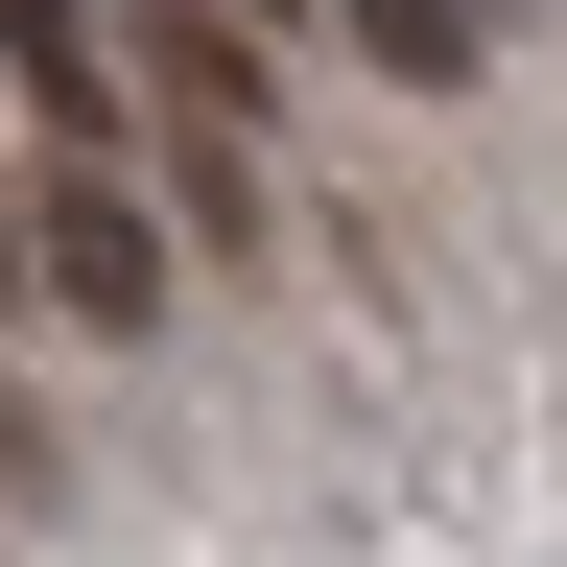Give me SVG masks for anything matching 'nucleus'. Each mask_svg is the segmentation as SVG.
<instances>
[{
    "label": "nucleus",
    "instance_id": "f03ea898",
    "mask_svg": "<svg viewBox=\"0 0 567 567\" xmlns=\"http://www.w3.org/2000/svg\"><path fill=\"white\" fill-rule=\"evenodd\" d=\"M354 48H379V71H402V95H450V71H473L496 24H473V0H354Z\"/></svg>",
    "mask_w": 567,
    "mask_h": 567
},
{
    "label": "nucleus",
    "instance_id": "20e7f679",
    "mask_svg": "<svg viewBox=\"0 0 567 567\" xmlns=\"http://www.w3.org/2000/svg\"><path fill=\"white\" fill-rule=\"evenodd\" d=\"M0 284H24V213H0Z\"/></svg>",
    "mask_w": 567,
    "mask_h": 567
},
{
    "label": "nucleus",
    "instance_id": "f257e3e1",
    "mask_svg": "<svg viewBox=\"0 0 567 567\" xmlns=\"http://www.w3.org/2000/svg\"><path fill=\"white\" fill-rule=\"evenodd\" d=\"M24 284H71L95 331H142V308H166V237H142V189H95V166H71V189L24 213Z\"/></svg>",
    "mask_w": 567,
    "mask_h": 567
},
{
    "label": "nucleus",
    "instance_id": "7ed1b4c3",
    "mask_svg": "<svg viewBox=\"0 0 567 567\" xmlns=\"http://www.w3.org/2000/svg\"><path fill=\"white\" fill-rule=\"evenodd\" d=\"M0 71H24L48 118H95V48H71V0H0Z\"/></svg>",
    "mask_w": 567,
    "mask_h": 567
}]
</instances>
